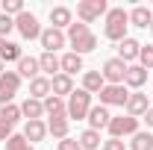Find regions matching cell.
I'll use <instances>...</instances> for the list:
<instances>
[{
  "label": "cell",
  "mask_w": 153,
  "mask_h": 150,
  "mask_svg": "<svg viewBox=\"0 0 153 150\" xmlns=\"http://www.w3.org/2000/svg\"><path fill=\"white\" fill-rule=\"evenodd\" d=\"M21 115L27 121H41L44 118V100H36V97H27L21 103Z\"/></svg>",
  "instance_id": "cell-16"
},
{
  "label": "cell",
  "mask_w": 153,
  "mask_h": 150,
  "mask_svg": "<svg viewBox=\"0 0 153 150\" xmlns=\"http://www.w3.org/2000/svg\"><path fill=\"white\" fill-rule=\"evenodd\" d=\"M59 150H79V141L68 135V138H62V141H59Z\"/></svg>",
  "instance_id": "cell-36"
},
{
  "label": "cell",
  "mask_w": 153,
  "mask_h": 150,
  "mask_svg": "<svg viewBox=\"0 0 153 150\" xmlns=\"http://www.w3.org/2000/svg\"><path fill=\"white\" fill-rule=\"evenodd\" d=\"M138 65H141L144 71H153V44H141V50H138Z\"/></svg>",
  "instance_id": "cell-32"
},
{
  "label": "cell",
  "mask_w": 153,
  "mask_h": 150,
  "mask_svg": "<svg viewBox=\"0 0 153 150\" xmlns=\"http://www.w3.org/2000/svg\"><path fill=\"white\" fill-rule=\"evenodd\" d=\"M127 115H133V118H144V112L150 109V103H147V94L141 91H130V97H127Z\"/></svg>",
  "instance_id": "cell-11"
},
{
  "label": "cell",
  "mask_w": 153,
  "mask_h": 150,
  "mask_svg": "<svg viewBox=\"0 0 153 150\" xmlns=\"http://www.w3.org/2000/svg\"><path fill=\"white\" fill-rule=\"evenodd\" d=\"M68 41H71V47H74L76 56H85V53H91L97 47V36L85 24H71V27H68Z\"/></svg>",
  "instance_id": "cell-1"
},
{
  "label": "cell",
  "mask_w": 153,
  "mask_h": 150,
  "mask_svg": "<svg viewBox=\"0 0 153 150\" xmlns=\"http://www.w3.org/2000/svg\"><path fill=\"white\" fill-rule=\"evenodd\" d=\"M15 30H18L27 41H33V38L41 36V24H38V18L33 15V12H27V9H24L18 18H15Z\"/></svg>",
  "instance_id": "cell-7"
},
{
  "label": "cell",
  "mask_w": 153,
  "mask_h": 150,
  "mask_svg": "<svg viewBox=\"0 0 153 150\" xmlns=\"http://www.w3.org/2000/svg\"><path fill=\"white\" fill-rule=\"evenodd\" d=\"M76 141H79V150H97L100 147V132L97 130H85Z\"/></svg>",
  "instance_id": "cell-28"
},
{
  "label": "cell",
  "mask_w": 153,
  "mask_h": 150,
  "mask_svg": "<svg viewBox=\"0 0 153 150\" xmlns=\"http://www.w3.org/2000/svg\"><path fill=\"white\" fill-rule=\"evenodd\" d=\"M59 65H62V74L74 76L76 71H82V56H76L74 50H71V53H65V56H59Z\"/></svg>",
  "instance_id": "cell-23"
},
{
  "label": "cell",
  "mask_w": 153,
  "mask_h": 150,
  "mask_svg": "<svg viewBox=\"0 0 153 150\" xmlns=\"http://www.w3.org/2000/svg\"><path fill=\"white\" fill-rule=\"evenodd\" d=\"M109 138H124V135H135L138 132V118H133V115H118L112 121H109Z\"/></svg>",
  "instance_id": "cell-5"
},
{
  "label": "cell",
  "mask_w": 153,
  "mask_h": 150,
  "mask_svg": "<svg viewBox=\"0 0 153 150\" xmlns=\"http://www.w3.org/2000/svg\"><path fill=\"white\" fill-rule=\"evenodd\" d=\"M103 85H106V82H103V74H100V71H85V74H82V88L88 94H100Z\"/></svg>",
  "instance_id": "cell-25"
},
{
  "label": "cell",
  "mask_w": 153,
  "mask_h": 150,
  "mask_svg": "<svg viewBox=\"0 0 153 150\" xmlns=\"http://www.w3.org/2000/svg\"><path fill=\"white\" fill-rule=\"evenodd\" d=\"M130 24L133 27H141V30H147L153 24V12L147 9V6H135L133 12H130Z\"/></svg>",
  "instance_id": "cell-24"
},
{
  "label": "cell",
  "mask_w": 153,
  "mask_h": 150,
  "mask_svg": "<svg viewBox=\"0 0 153 150\" xmlns=\"http://www.w3.org/2000/svg\"><path fill=\"white\" fill-rule=\"evenodd\" d=\"M21 12H24V0H3V15L18 18Z\"/></svg>",
  "instance_id": "cell-33"
},
{
  "label": "cell",
  "mask_w": 153,
  "mask_h": 150,
  "mask_svg": "<svg viewBox=\"0 0 153 150\" xmlns=\"http://www.w3.org/2000/svg\"><path fill=\"white\" fill-rule=\"evenodd\" d=\"M6 150H36V147L24 138V132H12V135L6 138Z\"/></svg>",
  "instance_id": "cell-31"
},
{
  "label": "cell",
  "mask_w": 153,
  "mask_h": 150,
  "mask_svg": "<svg viewBox=\"0 0 153 150\" xmlns=\"http://www.w3.org/2000/svg\"><path fill=\"white\" fill-rule=\"evenodd\" d=\"M138 50H141V44H138L135 38H130V36H127L124 41H121V44H118V59L130 65L133 59H138Z\"/></svg>",
  "instance_id": "cell-17"
},
{
  "label": "cell",
  "mask_w": 153,
  "mask_h": 150,
  "mask_svg": "<svg viewBox=\"0 0 153 150\" xmlns=\"http://www.w3.org/2000/svg\"><path fill=\"white\" fill-rule=\"evenodd\" d=\"M38 68H41L44 74H50V79H53L56 74H62V65H59L56 53H41V56H38Z\"/></svg>",
  "instance_id": "cell-21"
},
{
  "label": "cell",
  "mask_w": 153,
  "mask_h": 150,
  "mask_svg": "<svg viewBox=\"0 0 153 150\" xmlns=\"http://www.w3.org/2000/svg\"><path fill=\"white\" fill-rule=\"evenodd\" d=\"M147 30H150V33H153V24H150V27H147Z\"/></svg>",
  "instance_id": "cell-40"
},
{
  "label": "cell",
  "mask_w": 153,
  "mask_h": 150,
  "mask_svg": "<svg viewBox=\"0 0 153 150\" xmlns=\"http://www.w3.org/2000/svg\"><path fill=\"white\" fill-rule=\"evenodd\" d=\"M144 121H147V127H153V106L147 109V112H144Z\"/></svg>",
  "instance_id": "cell-37"
},
{
  "label": "cell",
  "mask_w": 153,
  "mask_h": 150,
  "mask_svg": "<svg viewBox=\"0 0 153 150\" xmlns=\"http://www.w3.org/2000/svg\"><path fill=\"white\" fill-rule=\"evenodd\" d=\"M21 44H15V41H6L3 44V50H0V62L6 65V62H21Z\"/></svg>",
  "instance_id": "cell-27"
},
{
  "label": "cell",
  "mask_w": 153,
  "mask_h": 150,
  "mask_svg": "<svg viewBox=\"0 0 153 150\" xmlns=\"http://www.w3.org/2000/svg\"><path fill=\"white\" fill-rule=\"evenodd\" d=\"M109 12V6H106V0H79L76 3V18H79V24H91V21H97L100 15H106Z\"/></svg>",
  "instance_id": "cell-4"
},
{
  "label": "cell",
  "mask_w": 153,
  "mask_h": 150,
  "mask_svg": "<svg viewBox=\"0 0 153 150\" xmlns=\"http://www.w3.org/2000/svg\"><path fill=\"white\" fill-rule=\"evenodd\" d=\"M127 27H130V12L124 9H109L106 12V24H103V36L109 41H124L127 38Z\"/></svg>",
  "instance_id": "cell-2"
},
{
  "label": "cell",
  "mask_w": 153,
  "mask_h": 150,
  "mask_svg": "<svg viewBox=\"0 0 153 150\" xmlns=\"http://www.w3.org/2000/svg\"><path fill=\"white\" fill-rule=\"evenodd\" d=\"M68 130H71V121H68V118H50V121H47V132H50L53 138H59V141L68 138Z\"/></svg>",
  "instance_id": "cell-26"
},
{
  "label": "cell",
  "mask_w": 153,
  "mask_h": 150,
  "mask_svg": "<svg viewBox=\"0 0 153 150\" xmlns=\"http://www.w3.org/2000/svg\"><path fill=\"white\" fill-rule=\"evenodd\" d=\"M91 112V94L85 91V88H74L71 97H68V121L74 118V121H85Z\"/></svg>",
  "instance_id": "cell-3"
},
{
  "label": "cell",
  "mask_w": 153,
  "mask_h": 150,
  "mask_svg": "<svg viewBox=\"0 0 153 150\" xmlns=\"http://www.w3.org/2000/svg\"><path fill=\"white\" fill-rule=\"evenodd\" d=\"M103 82L106 85H124V76H127V62H121L118 56H112V59H106L103 62Z\"/></svg>",
  "instance_id": "cell-6"
},
{
  "label": "cell",
  "mask_w": 153,
  "mask_h": 150,
  "mask_svg": "<svg viewBox=\"0 0 153 150\" xmlns=\"http://www.w3.org/2000/svg\"><path fill=\"white\" fill-rule=\"evenodd\" d=\"M71 91H74V79L68 74H56L50 79V94H53V97H62V100H65V94L71 97Z\"/></svg>",
  "instance_id": "cell-14"
},
{
  "label": "cell",
  "mask_w": 153,
  "mask_h": 150,
  "mask_svg": "<svg viewBox=\"0 0 153 150\" xmlns=\"http://www.w3.org/2000/svg\"><path fill=\"white\" fill-rule=\"evenodd\" d=\"M38 41H41L44 53H56L59 47H65V41H68V36H65L62 30H53V27H47V30H41V36H38Z\"/></svg>",
  "instance_id": "cell-10"
},
{
  "label": "cell",
  "mask_w": 153,
  "mask_h": 150,
  "mask_svg": "<svg viewBox=\"0 0 153 150\" xmlns=\"http://www.w3.org/2000/svg\"><path fill=\"white\" fill-rule=\"evenodd\" d=\"M44 115H50V118H68V103L62 100V97H44Z\"/></svg>",
  "instance_id": "cell-18"
},
{
  "label": "cell",
  "mask_w": 153,
  "mask_h": 150,
  "mask_svg": "<svg viewBox=\"0 0 153 150\" xmlns=\"http://www.w3.org/2000/svg\"><path fill=\"white\" fill-rule=\"evenodd\" d=\"M88 130H103V127H109V121H112V115H109V109L106 106H91V112H88Z\"/></svg>",
  "instance_id": "cell-13"
},
{
  "label": "cell",
  "mask_w": 153,
  "mask_h": 150,
  "mask_svg": "<svg viewBox=\"0 0 153 150\" xmlns=\"http://www.w3.org/2000/svg\"><path fill=\"white\" fill-rule=\"evenodd\" d=\"M3 74H6V65H3V62H0V76H3Z\"/></svg>",
  "instance_id": "cell-38"
},
{
  "label": "cell",
  "mask_w": 153,
  "mask_h": 150,
  "mask_svg": "<svg viewBox=\"0 0 153 150\" xmlns=\"http://www.w3.org/2000/svg\"><path fill=\"white\" fill-rule=\"evenodd\" d=\"M30 97H36V100L50 97V76H36V79H30Z\"/></svg>",
  "instance_id": "cell-22"
},
{
  "label": "cell",
  "mask_w": 153,
  "mask_h": 150,
  "mask_svg": "<svg viewBox=\"0 0 153 150\" xmlns=\"http://www.w3.org/2000/svg\"><path fill=\"white\" fill-rule=\"evenodd\" d=\"M44 135H47V124H44V121H27V127H24V138H27L30 144L44 141Z\"/></svg>",
  "instance_id": "cell-19"
},
{
  "label": "cell",
  "mask_w": 153,
  "mask_h": 150,
  "mask_svg": "<svg viewBox=\"0 0 153 150\" xmlns=\"http://www.w3.org/2000/svg\"><path fill=\"white\" fill-rule=\"evenodd\" d=\"M150 100H153V94H150Z\"/></svg>",
  "instance_id": "cell-41"
},
{
  "label": "cell",
  "mask_w": 153,
  "mask_h": 150,
  "mask_svg": "<svg viewBox=\"0 0 153 150\" xmlns=\"http://www.w3.org/2000/svg\"><path fill=\"white\" fill-rule=\"evenodd\" d=\"M21 118V106H15V103H6V106H0V121L3 124H9V127H15Z\"/></svg>",
  "instance_id": "cell-30"
},
{
  "label": "cell",
  "mask_w": 153,
  "mask_h": 150,
  "mask_svg": "<svg viewBox=\"0 0 153 150\" xmlns=\"http://www.w3.org/2000/svg\"><path fill=\"white\" fill-rule=\"evenodd\" d=\"M18 88H21L18 71H6V74L0 76V106L12 103V100H15V94H18Z\"/></svg>",
  "instance_id": "cell-8"
},
{
  "label": "cell",
  "mask_w": 153,
  "mask_h": 150,
  "mask_svg": "<svg viewBox=\"0 0 153 150\" xmlns=\"http://www.w3.org/2000/svg\"><path fill=\"white\" fill-rule=\"evenodd\" d=\"M144 82H147V71H144L141 65H127V76H124V85L138 91V88H141Z\"/></svg>",
  "instance_id": "cell-15"
},
{
  "label": "cell",
  "mask_w": 153,
  "mask_h": 150,
  "mask_svg": "<svg viewBox=\"0 0 153 150\" xmlns=\"http://www.w3.org/2000/svg\"><path fill=\"white\" fill-rule=\"evenodd\" d=\"M127 97H130V91H127V85H103L100 88V106H127Z\"/></svg>",
  "instance_id": "cell-9"
},
{
  "label": "cell",
  "mask_w": 153,
  "mask_h": 150,
  "mask_svg": "<svg viewBox=\"0 0 153 150\" xmlns=\"http://www.w3.org/2000/svg\"><path fill=\"white\" fill-rule=\"evenodd\" d=\"M127 150H153V135L138 130L133 135V141H130V147H127Z\"/></svg>",
  "instance_id": "cell-29"
},
{
  "label": "cell",
  "mask_w": 153,
  "mask_h": 150,
  "mask_svg": "<svg viewBox=\"0 0 153 150\" xmlns=\"http://www.w3.org/2000/svg\"><path fill=\"white\" fill-rule=\"evenodd\" d=\"M3 44H6V38H0V50H3Z\"/></svg>",
  "instance_id": "cell-39"
},
{
  "label": "cell",
  "mask_w": 153,
  "mask_h": 150,
  "mask_svg": "<svg viewBox=\"0 0 153 150\" xmlns=\"http://www.w3.org/2000/svg\"><path fill=\"white\" fill-rule=\"evenodd\" d=\"M103 150H127V144H124L121 138H106V141H103Z\"/></svg>",
  "instance_id": "cell-35"
},
{
  "label": "cell",
  "mask_w": 153,
  "mask_h": 150,
  "mask_svg": "<svg viewBox=\"0 0 153 150\" xmlns=\"http://www.w3.org/2000/svg\"><path fill=\"white\" fill-rule=\"evenodd\" d=\"M18 76L24 79H36V76H41V68H38V59H33V56H21V62H18Z\"/></svg>",
  "instance_id": "cell-20"
},
{
  "label": "cell",
  "mask_w": 153,
  "mask_h": 150,
  "mask_svg": "<svg viewBox=\"0 0 153 150\" xmlns=\"http://www.w3.org/2000/svg\"><path fill=\"white\" fill-rule=\"evenodd\" d=\"M74 24V12L68 9V6H53L50 9V27L53 30H65V27H71Z\"/></svg>",
  "instance_id": "cell-12"
},
{
  "label": "cell",
  "mask_w": 153,
  "mask_h": 150,
  "mask_svg": "<svg viewBox=\"0 0 153 150\" xmlns=\"http://www.w3.org/2000/svg\"><path fill=\"white\" fill-rule=\"evenodd\" d=\"M12 30H15V18H9V15L0 12V38H6Z\"/></svg>",
  "instance_id": "cell-34"
}]
</instances>
